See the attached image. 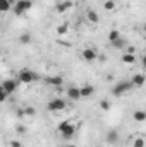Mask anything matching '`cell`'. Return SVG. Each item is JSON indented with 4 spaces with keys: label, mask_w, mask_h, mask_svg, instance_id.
Segmentation results:
<instances>
[{
    "label": "cell",
    "mask_w": 146,
    "mask_h": 147,
    "mask_svg": "<svg viewBox=\"0 0 146 147\" xmlns=\"http://www.w3.org/2000/svg\"><path fill=\"white\" fill-rule=\"evenodd\" d=\"M100 108H102L103 111H108V110H110V101H107V99L100 101Z\"/></svg>",
    "instance_id": "d4e9b609"
},
{
    "label": "cell",
    "mask_w": 146,
    "mask_h": 147,
    "mask_svg": "<svg viewBox=\"0 0 146 147\" xmlns=\"http://www.w3.org/2000/svg\"><path fill=\"white\" fill-rule=\"evenodd\" d=\"M67 31H69V24H67V22H64V24H60V26L57 28V34H60V36L67 34Z\"/></svg>",
    "instance_id": "ffe728a7"
},
{
    "label": "cell",
    "mask_w": 146,
    "mask_h": 147,
    "mask_svg": "<svg viewBox=\"0 0 146 147\" xmlns=\"http://www.w3.org/2000/svg\"><path fill=\"white\" fill-rule=\"evenodd\" d=\"M40 79V75L36 72H33V70H29V69H21L19 72H17V80H19V84H31V82H35Z\"/></svg>",
    "instance_id": "7a4b0ae2"
},
{
    "label": "cell",
    "mask_w": 146,
    "mask_h": 147,
    "mask_svg": "<svg viewBox=\"0 0 146 147\" xmlns=\"http://www.w3.org/2000/svg\"><path fill=\"white\" fill-rule=\"evenodd\" d=\"M119 139H120V134L117 132V130H108L107 134H105V142L107 144H110V146H113V144H117L119 142Z\"/></svg>",
    "instance_id": "30bf717a"
},
{
    "label": "cell",
    "mask_w": 146,
    "mask_h": 147,
    "mask_svg": "<svg viewBox=\"0 0 146 147\" xmlns=\"http://www.w3.org/2000/svg\"><path fill=\"white\" fill-rule=\"evenodd\" d=\"M103 7H105V10H113L115 9V0H105Z\"/></svg>",
    "instance_id": "603a6c76"
},
{
    "label": "cell",
    "mask_w": 146,
    "mask_h": 147,
    "mask_svg": "<svg viewBox=\"0 0 146 147\" xmlns=\"http://www.w3.org/2000/svg\"><path fill=\"white\" fill-rule=\"evenodd\" d=\"M12 9V5L9 3V0H0V12L3 14V12H9Z\"/></svg>",
    "instance_id": "d6986e66"
},
{
    "label": "cell",
    "mask_w": 146,
    "mask_h": 147,
    "mask_svg": "<svg viewBox=\"0 0 146 147\" xmlns=\"http://www.w3.org/2000/svg\"><path fill=\"white\" fill-rule=\"evenodd\" d=\"M65 108H67V103H65L62 98H55V99L48 101V105H46V110L53 111V113H57V111H64Z\"/></svg>",
    "instance_id": "277c9868"
},
{
    "label": "cell",
    "mask_w": 146,
    "mask_h": 147,
    "mask_svg": "<svg viewBox=\"0 0 146 147\" xmlns=\"http://www.w3.org/2000/svg\"><path fill=\"white\" fill-rule=\"evenodd\" d=\"M120 60H122L124 63H127V65H132V63H136V55H132V53H124Z\"/></svg>",
    "instance_id": "2e32d148"
},
{
    "label": "cell",
    "mask_w": 146,
    "mask_h": 147,
    "mask_svg": "<svg viewBox=\"0 0 146 147\" xmlns=\"http://www.w3.org/2000/svg\"><path fill=\"white\" fill-rule=\"evenodd\" d=\"M120 38V33H119V29H112L108 33V41L112 43V41H115V39H119Z\"/></svg>",
    "instance_id": "44dd1931"
},
{
    "label": "cell",
    "mask_w": 146,
    "mask_h": 147,
    "mask_svg": "<svg viewBox=\"0 0 146 147\" xmlns=\"http://www.w3.org/2000/svg\"><path fill=\"white\" fill-rule=\"evenodd\" d=\"M16 132H17V134H26V127H24V125H17V127H16Z\"/></svg>",
    "instance_id": "83f0119b"
},
{
    "label": "cell",
    "mask_w": 146,
    "mask_h": 147,
    "mask_svg": "<svg viewBox=\"0 0 146 147\" xmlns=\"http://www.w3.org/2000/svg\"><path fill=\"white\" fill-rule=\"evenodd\" d=\"M145 82H146V77L143 74H136V75H132V79H131L132 87H143Z\"/></svg>",
    "instance_id": "7c38bea8"
},
{
    "label": "cell",
    "mask_w": 146,
    "mask_h": 147,
    "mask_svg": "<svg viewBox=\"0 0 146 147\" xmlns=\"http://www.w3.org/2000/svg\"><path fill=\"white\" fill-rule=\"evenodd\" d=\"M7 96H9V94L3 91V87H2V84H0V103H3V101L7 99Z\"/></svg>",
    "instance_id": "484cf974"
},
{
    "label": "cell",
    "mask_w": 146,
    "mask_h": 147,
    "mask_svg": "<svg viewBox=\"0 0 146 147\" xmlns=\"http://www.w3.org/2000/svg\"><path fill=\"white\" fill-rule=\"evenodd\" d=\"M16 2H17V0H9V3H10L12 7H14V3H16Z\"/></svg>",
    "instance_id": "4dcf8cb0"
},
{
    "label": "cell",
    "mask_w": 146,
    "mask_h": 147,
    "mask_svg": "<svg viewBox=\"0 0 146 147\" xmlns=\"http://www.w3.org/2000/svg\"><path fill=\"white\" fill-rule=\"evenodd\" d=\"M72 0H62V2H59L57 5H55V10L59 12V14H64V12H67L69 9H72Z\"/></svg>",
    "instance_id": "8fae6325"
},
{
    "label": "cell",
    "mask_w": 146,
    "mask_h": 147,
    "mask_svg": "<svg viewBox=\"0 0 146 147\" xmlns=\"http://www.w3.org/2000/svg\"><path fill=\"white\" fill-rule=\"evenodd\" d=\"M65 94H67V98H69L71 101H81V99H83V98H81V91H79L77 86H71V87H67Z\"/></svg>",
    "instance_id": "9c48e42d"
},
{
    "label": "cell",
    "mask_w": 146,
    "mask_h": 147,
    "mask_svg": "<svg viewBox=\"0 0 146 147\" xmlns=\"http://www.w3.org/2000/svg\"><path fill=\"white\" fill-rule=\"evenodd\" d=\"M127 53H132V55H136V48H134V46H129V48H127Z\"/></svg>",
    "instance_id": "f1b7e54d"
},
{
    "label": "cell",
    "mask_w": 146,
    "mask_h": 147,
    "mask_svg": "<svg viewBox=\"0 0 146 147\" xmlns=\"http://www.w3.org/2000/svg\"><path fill=\"white\" fill-rule=\"evenodd\" d=\"M132 147H145V139H143V137H138V139L134 140Z\"/></svg>",
    "instance_id": "cb8c5ba5"
},
{
    "label": "cell",
    "mask_w": 146,
    "mask_h": 147,
    "mask_svg": "<svg viewBox=\"0 0 146 147\" xmlns=\"http://www.w3.org/2000/svg\"><path fill=\"white\" fill-rule=\"evenodd\" d=\"M112 46L115 48V50H120V48H124L126 46V39L120 36L119 39H115V41H112Z\"/></svg>",
    "instance_id": "e0dca14e"
},
{
    "label": "cell",
    "mask_w": 146,
    "mask_h": 147,
    "mask_svg": "<svg viewBox=\"0 0 146 147\" xmlns=\"http://www.w3.org/2000/svg\"><path fill=\"white\" fill-rule=\"evenodd\" d=\"M131 89H132L131 80H122V82L115 84V87L112 89V94H113V96H122V94H126V92L131 91Z\"/></svg>",
    "instance_id": "5b68a950"
},
{
    "label": "cell",
    "mask_w": 146,
    "mask_h": 147,
    "mask_svg": "<svg viewBox=\"0 0 146 147\" xmlns=\"http://www.w3.org/2000/svg\"><path fill=\"white\" fill-rule=\"evenodd\" d=\"M79 91H81V98H91V96L95 94V87H93V86H89V84L81 86V87H79Z\"/></svg>",
    "instance_id": "4fadbf2b"
},
{
    "label": "cell",
    "mask_w": 146,
    "mask_h": 147,
    "mask_svg": "<svg viewBox=\"0 0 146 147\" xmlns=\"http://www.w3.org/2000/svg\"><path fill=\"white\" fill-rule=\"evenodd\" d=\"M0 55H2V50H0Z\"/></svg>",
    "instance_id": "d6a6232c"
},
{
    "label": "cell",
    "mask_w": 146,
    "mask_h": 147,
    "mask_svg": "<svg viewBox=\"0 0 146 147\" xmlns=\"http://www.w3.org/2000/svg\"><path fill=\"white\" fill-rule=\"evenodd\" d=\"M23 113H24V116H35L36 110L33 106H26V108H23Z\"/></svg>",
    "instance_id": "7402d4cb"
},
{
    "label": "cell",
    "mask_w": 146,
    "mask_h": 147,
    "mask_svg": "<svg viewBox=\"0 0 146 147\" xmlns=\"http://www.w3.org/2000/svg\"><path fill=\"white\" fill-rule=\"evenodd\" d=\"M81 55H83V60H84V62H89V63L98 58V53H96L95 48H84Z\"/></svg>",
    "instance_id": "ba28073f"
},
{
    "label": "cell",
    "mask_w": 146,
    "mask_h": 147,
    "mask_svg": "<svg viewBox=\"0 0 146 147\" xmlns=\"http://www.w3.org/2000/svg\"><path fill=\"white\" fill-rule=\"evenodd\" d=\"M57 130H59V134H60V137H62L64 140H71L74 135H76V130H77V127L74 125L72 121H69V120H64V121H60V123L57 125Z\"/></svg>",
    "instance_id": "6da1fadb"
},
{
    "label": "cell",
    "mask_w": 146,
    "mask_h": 147,
    "mask_svg": "<svg viewBox=\"0 0 146 147\" xmlns=\"http://www.w3.org/2000/svg\"><path fill=\"white\" fill-rule=\"evenodd\" d=\"M9 146H10V147H24L21 140H10V142H9Z\"/></svg>",
    "instance_id": "4316f807"
},
{
    "label": "cell",
    "mask_w": 146,
    "mask_h": 147,
    "mask_svg": "<svg viewBox=\"0 0 146 147\" xmlns=\"http://www.w3.org/2000/svg\"><path fill=\"white\" fill-rule=\"evenodd\" d=\"M132 120H134V121H138V123H143V121H146V111L136 110L134 113H132Z\"/></svg>",
    "instance_id": "5bb4252c"
},
{
    "label": "cell",
    "mask_w": 146,
    "mask_h": 147,
    "mask_svg": "<svg viewBox=\"0 0 146 147\" xmlns=\"http://www.w3.org/2000/svg\"><path fill=\"white\" fill-rule=\"evenodd\" d=\"M31 9H33V2H31V0H17L10 10H12L17 17H21V16H24V14H26L28 10H31Z\"/></svg>",
    "instance_id": "3957f363"
},
{
    "label": "cell",
    "mask_w": 146,
    "mask_h": 147,
    "mask_svg": "<svg viewBox=\"0 0 146 147\" xmlns=\"http://www.w3.org/2000/svg\"><path fill=\"white\" fill-rule=\"evenodd\" d=\"M86 19H88L91 24H98V21H100V16L96 14V10H91V9H89V10L86 12Z\"/></svg>",
    "instance_id": "9a60e30c"
},
{
    "label": "cell",
    "mask_w": 146,
    "mask_h": 147,
    "mask_svg": "<svg viewBox=\"0 0 146 147\" xmlns=\"http://www.w3.org/2000/svg\"><path fill=\"white\" fill-rule=\"evenodd\" d=\"M64 147H77V146H74V144H65Z\"/></svg>",
    "instance_id": "1f68e13d"
},
{
    "label": "cell",
    "mask_w": 146,
    "mask_h": 147,
    "mask_svg": "<svg viewBox=\"0 0 146 147\" xmlns=\"http://www.w3.org/2000/svg\"><path fill=\"white\" fill-rule=\"evenodd\" d=\"M43 80H45V84H48L50 87H60V86H64V77H62V75H48V77H45Z\"/></svg>",
    "instance_id": "52a82bcc"
},
{
    "label": "cell",
    "mask_w": 146,
    "mask_h": 147,
    "mask_svg": "<svg viewBox=\"0 0 146 147\" xmlns=\"http://www.w3.org/2000/svg\"><path fill=\"white\" fill-rule=\"evenodd\" d=\"M16 115H17L19 118H23V116H24V113H23V108H21V110H17V111H16Z\"/></svg>",
    "instance_id": "f546056e"
},
{
    "label": "cell",
    "mask_w": 146,
    "mask_h": 147,
    "mask_svg": "<svg viewBox=\"0 0 146 147\" xmlns=\"http://www.w3.org/2000/svg\"><path fill=\"white\" fill-rule=\"evenodd\" d=\"M31 39H33V38H31L29 33H23V34L19 36V43H21V45H29Z\"/></svg>",
    "instance_id": "ac0fdd59"
},
{
    "label": "cell",
    "mask_w": 146,
    "mask_h": 147,
    "mask_svg": "<svg viewBox=\"0 0 146 147\" xmlns=\"http://www.w3.org/2000/svg\"><path fill=\"white\" fill-rule=\"evenodd\" d=\"M2 87H3V91H5L7 94H12V92L17 91L19 80H17V79H5V80L2 82Z\"/></svg>",
    "instance_id": "8992f818"
}]
</instances>
